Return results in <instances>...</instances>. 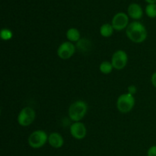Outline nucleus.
<instances>
[{
	"instance_id": "1",
	"label": "nucleus",
	"mask_w": 156,
	"mask_h": 156,
	"mask_svg": "<svg viewBox=\"0 0 156 156\" xmlns=\"http://www.w3.org/2000/svg\"><path fill=\"white\" fill-rule=\"evenodd\" d=\"M126 34L132 42L141 44L147 38V30L140 21H133L126 29Z\"/></svg>"
},
{
	"instance_id": "2",
	"label": "nucleus",
	"mask_w": 156,
	"mask_h": 156,
	"mask_svg": "<svg viewBox=\"0 0 156 156\" xmlns=\"http://www.w3.org/2000/svg\"><path fill=\"white\" fill-rule=\"evenodd\" d=\"M88 112V105L82 100L73 102L69 108L68 114L70 120L74 122H80Z\"/></svg>"
},
{
	"instance_id": "3",
	"label": "nucleus",
	"mask_w": 156,
	"mask_h": 156,
	"mask_svg": "<svg viewBox=\"0 0 156 156\" xmlns=\"http://www.w3.org/2000/svg\"><path fill=\"white\" fill-rule=\"evenodd\" d=\"M48 136L47 133L42 129H37L30 134L27 139L28 145L33 149H40L43 147L48 142Z\"/></svg>"
},
{
	"instance_id": "4",
	"label": "nucleus",
	"mask_w": 156,
	"mask_h": 156,
	"mask_svg": "<svg viewBox=\"0 0 156 156\" xmlns=\"http://www.w3.org/2000/svg\"><path fill=\"white\" fill-rule=\"evenodd\" d=\"M135 105L134 96L129 93L120 94L117 101V108L120 113L126 114L133 110Z\"/></svg>"
},
{
	"instance_id": "5",
	"label": "nucleus",
	"mask_w": 156,
	"mask_h": 156,
	"mask_svg": "<svg viewBox=\"0 0 156 156\" xmlns=\"http://www.w3.org/2000/svg\"><path fill=\"white\" fill-rule=\"evenodd\" d=\"M36 118L35 111L30 107L22 108L18 115V123L21 126H30Z\"/></svg>"
},
{
	"instance_id": "6",
	"label": "nucleus",
	"mask_w": 156,
	"mask_h": 156,
	"mask_svg": "<svg viewBox=\"0 0 156 156\" xmlns=\"http://www.w3.org/2000/svg\"><path fill=\"white\" fill-rule=\"evenodd\" d=\"M128 62V55L126 51L123 50H118L114 52L111 58V63L114 69L117 70H121L126 66Z\"/></svg>"
},
{
	"instance_id": "7",
	"label": "nucleus",
	"mask_w": 156,
	"mask_h": 156,
	"mask_svg": "<svg viewBox=\"0 0 156 156\" xmlns=\"http://www.w3.org/2000/svg\"><path fill=\"white\" fill-rule=\"evenodd\" d=\"M76 53V46L73 43L66 41L62 43L57 49V55L61 59L66 60L70 59Z\"/></svg>"
},
{
	"instance_id": "8",
	"label": "nucleus",
	"mask_w": 156,
	"mask_h": 156,
	"mask_svg": "<svg viewBox=\"0 0 156 156\" xmlns=\"http://www.w3.org/2000/svg\"><path fill=\"white\" fill-rule=\"evenodd\" d=\"M129 15L124 12H118L112 18V24L113 27L115 30L120 31L122 30L126 29V27L129 25Z\"/></svg>"
},
{
	"instance_id": "9",
	"label": "nucleus",
	"mask_w": 156,
	"mask_h": 156,
	"mask_svg": "<svg viewBox=\"0 0 156 156\" xmlns=\"http://www.w3.org/2000/svg\"><path fill=\"white\" fill-rule=\"evenodd\" d=\"M70 134L76 140H83L87 134V129L82 122H74L70 126Z\"/></svg>"
},
{
	"instance_id": "10",
	"label": "nucleus",
	"mask_w": 156,
	"mask_h": 156,
	"mask_svg": "<svg viewBox=\"0 0 156 156\" xmlns=\"http://www.w3.org/2000/svg\"><path fill=\"white\" fill-rule=\"evenodd\" d=\"M127 14L133 19L139 20L143 17V11L140 5H139L138 3H131L128 6Z\"/></svg>"
},
{
	"instance_id": "11",
	"label": "nucleus",
	"mask_w": 156,
	"mask_h": 156,
	"mask_svg": "<svg viewBox=\"0 0 156 156\" xmlns=\"http://www.w3.org/2000/svg\"><path fill=\"white\" fill-rule=\"evenodd\" d=\"M48 143L51 147L54 149H59L62 147L64 144L63 137L59 133H51L48 136Z\"/></svg>"
},
{
	"instance_id": "12",
	"label": "nucleus",
	"mask_w": 156,
	"mask_h": 156,
	"mask_svg": "<svg viewBox=\"0 0 156 156\" xmlns=\"http://www.w3.org/2000/svg\"><path fill=\"white\" fill-rule=\"evenodd\" d=\"M66 38L68 41L72 43L79 42L81 38V34L76 27H71L66 31Z\"/></svg>"
},
{
	"instance_id": "13",
	"label": "nucleus",
	"mask_w": 156,
	"mask_h": 156,
	"mask_svg": "<svg viewBox=\"0 0 156 156\" xmlns=\"http://www.w3.org/2000/svg\"><path fill=\"white\" fill-rule=\"evenodd\" d=\"M114 29L112 24H109V23H105V24H102L100 27V34L104 37H110L112 36V34H114Z\"/></svg>"
},
{
	"instance_id": "14",
	"label": "nucleus",
	"mask_w": 156,
	"mask_h": 156,
	"mask_svg": "<svg viewBox=\"0 0 156 156\" xmlns=\"http://www.w3.org/2000/svg\"><path fill=\"white\" fill-rule=\"evenodd\" d=\"M113 69L114 67H113L112 63L109 61H104L100 64V66H99L100 72L104 75L111 74L113 71Z\"/></svg>"
},
{
	"instance_id": "15",
	"label": "nucleus",
	"mask_w": 156,
	"mask_h": 156,
	"mask_svg": "<svg viewBox=\"0 0 156 156\" xmlns=\"http://www.w3.org/2000/svg\"><path fill=\"white\" fill-rule=\"evenodd\" d=\"M145 11H146V15L149 18H156V4H148L146 5Z\"/></svg>"
},
{
	"instance_id": "16",
	"label": "nucleus",
	"mask_w": 156,
	"mask_h": 156,
	"mask_svg": "<svg viewBox=\"0 0 156 156\" xmlns=\"http://www.w3.org/2000/svg\"><path fill=\"white\" fill-rule=\"evenodd\" d=\"M13 37V33L8 28H2L0 32V37L3 41H9Z\"/></svg>"
},
{
	"instance_id": "17",
	"label": "nucleus",
	"mask_w": 156,
	"mask_h": 156,
	"mask_svg": "<svg viewBox=\"0 0 156 156\" xmlns=\"http://www.w3.org/2000/svg\"><path fill=\"white\" fill-rule=\"evenodd\" d=\"M147 156H156V146H152L148 149Z\"/></svg>"
},
{
	"instance_id": "18",
	"label": "nucleus",
	"mask_w": 156,
	"mask_h": 156,
	"mask_svg": "<svg viewBox=\"0 0 156 156\" xmlns=\"http://www.w3.org/2000/svg\"><path fill=\"white\" fill-rule=\"evenodd\" d=\"M136 87L134 86V85H129V87H128V93L130 94H132V95H133V94H135L136 93Z\"/></svg>"
},
{
	"instance_id": "19",
	"label": "nucleus",
	"mask_w": 156,
	"mask_h": 156,
	"mask_svg": "<svg viewBox=\"0 0 156 156\" xmlns=\"http://www.w3.org/2000/svg\"><path fill=\"white\" fill-rule=\"evenodd\" d=\"M151 82H152V85L156 88V72L152 75V77H151Z\"/></svg>"
},
{
	"instance_id": "20",
	"label": "nucleus",
	"mask_w": 156,
	"mask_h": 156,
	"mask_svg": "<svg viewBox=\"0 0 156 156\" xmlns=\"http://www.w3.org/2000/svg\"><path fill=\"white\" fill-rule=\"evenodd\" d=\"M148 4H156V0H145Z\"/></svg>"
}]
</instances>
